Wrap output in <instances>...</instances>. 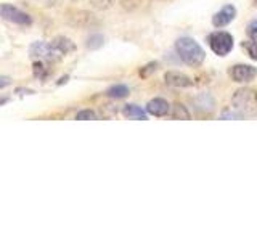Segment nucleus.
Wrapping results in <instances>:
<instances>
[{"label": "nucleus", "instance_id": "nucleus-1", "mask_svg": "<svg viewBox=\"0 0 257 241\" xmlns=\"http://www.w3.org/2000/svg\"><path fill=\"white\" fill-rule=\"evenodd\" d=\"M231 106L241 117L251 119L257 116V92L254 88L241 87L231 96Z\"/></svg>", "mask_w": 257, "mask_h": 241}, {"label": "nucleus", "instance_id": "nucleus-2", "mask_svg": "<svg viewBox=\"0 0 257 241\" xmlns=\"http://www.w3.org/2000/svg\"><path fill=\"white\" fill-rule=\"evenodd\" d=\"M175 50H177V53H179L180 60L185 64H188V66H193V68L201 66L204 58H206L204 50L201 48V45L196 42V40H193L191 37L177 39Z\"/></svg>", "mask_w": 257, "mask_h": 241}, {"label": "nucleus", "instance_id": "nucleus-3", "mask_svg": "<svg viewBox=\"0 0 257 241\" xmlns=\"http://www.w3.org/2000/svg\"><path fill=\"white\" fill-rule=\"evenodd\" d=\"M207 44L211 47V50L219 56H227L233 50V37L225 31H217L209 34Z\"/></svg>", "mask_w": 257, "mask_h": 241}, {"label": "nucleus", "instance_id": "nucleus-4", "mask_svg": "<svg viewBox=\"0 0 257 241\" xmlns=\"http://www.w3.org/2000/svg\"><path fill=\"white\" fill-rule=\"evenodd\" d=\"M0 15H2L4 20L10 21L13 24H20V26H29L32 23V18L26 12H23L20 8L8 5V4L0 5Z\"/></svg>", "mask_w": 257, "mask_h": 241}, {"label": "nucleus", "instance_id": "nucleus-5", "mask_svg": "<svg viewBox=\"0 0 257 241\" xmlns=\"http://www.w3.org/2000/svg\"><path fill=\"white\" fill-rule=\"evenodd\" d=\"M257 76V69L251 64H235L230 68V77L239 84H246L254 80Z\"/></svg>", "mask_w": 257, "mask_h": 241}, {"label": "nucleus", "instance_id": "nucleus-6", "mask_svg": "<svg viewBox=\"0 0 257 241\" xmlns=\"http://www.w3.org/2000/svg\"><path fill=\"white\" fill-rule=\"evenodd\" d=\"M235 16H236V8L233 5H225L222 7V10H219L212 16V24L215 28H223L235 20Z\"/></svg>", "mask_w": 257, "mask_h": 241}, {"label": "nucleus", "instance_id": "nucleus-7", "mask_svg": "<svg viewBox=\"0 0 257 241\" xmlns=\"http://www.w3.org/2000/svg\"><path fill=\"white\" fill-rule=\"evenodd\" d=\"M164 80H166L167 85L177 87V88H187V87L193 85V80L188 76H185L183 72H179V71H169V72H166Z\"/></svg>", "mask_w": 257, "mask_h": 241}, {"label": "nucleus", "instance_id": "nucleus-8", "mask_svg": "<svg viewBox=\"0 0 257 241\" xmlns=\"http://www.w3.org/2000/svg\"><path fill=\"white\" fill-rule=\"evenodd\" d=\"M169 111H171V108H169V103L164 98H153L147 104V112L156 117H163L169 114Z\"/></svg>", "mask_w": 257, "mask_h": 241}, {"label": "nucleus", "instance_id": "nucleus-9", "mask_svg": "<svg viewBox=\"0 0 257 241\" xmlns=\"http://www.w3.org/2000/svg\"><path fill=\"white\" fill-rule=\"evenodd\" d=\"M52 44L55 45L56 50H58V52L61 53V56H66V55H69L71 52H74V50H76L74 42H72V40L68 39V37H56V39L52 40Z\"/></svg>", "mask_w": 257, "mask_h": 241}, {"label": "nucleus", "instance_id": "nucleus-10", "mask_svg": "<svg viewBox=\"0 0 257 241\" xmlns=\"http://www.w3.org/2000/svg\"><path fill=\"white\" fill-rule=\"evenodd\" d=\"M214 106H215V103H214V98L211 95H199L198 98L195 100V109L198 111H206V112H212L214 111Z\"/></svg>", "mask_w": 257, "mask_h": 241}, {"label": "nucleus", "instance_id": "nucleus-11", "mask_svg": "<svg viewBox=\"0 0 257 241\" xmlns=\"http://www.w3.org/2000/svg\"><path fill=\"white\" fill-rule=\"evenodd\" d=\"M122 114L127 119H139V120L147 119V112H145V109L137 106V104H125L122 109Z\"/></svg>", "mask_w": 257, "mask_h": 241}, {"label": "nucleus", "instance_id": "nucleus-12", "mask_svg": "<svg viewBox=\"0 0 257 241\" xmlns=\"http://www.w3.org/2000/svg\"><path fill=\"white\" fill-rule=\"evenodd\" d=\"M171 117L172 119H179V120H188L190 119V112L188 109L183 106L180 103H174L172 108H171Z\"/></svg>", "mask_w": 257, "mask_h": 241}, {"label": "nucleus", "instance_id": "nucleus-13", "mask_svg": "<svg viewBox=\"0 0 257 241\" xmlns=\"http://www.w3.org/2000/svg\"><path fill=\"white\" fill-rule=\"evenodd\" d=\"M106 95L111 96V98H125V96L128 95V87L124 84H116V85L108 88Z\"/></svg>", "mask_w": 257, "mask_h": 241}, {"label": "nucleus", "instance_id": "nucleus-14", "mask_svg": "<svg viewBox=\"0 0 257 241\" xmlns=\"http://www.w3.org/2000/svg\"><path fill=\"white\" fill-rule=\"evenodd\" d=\"M104 42V37L101 34H93L87 39V47L90 48V50H95V48H100Z\"/></svg>", "mask_w": 257, "mask_h": 241}, {"label": "nucleus", "instance_id": "nucleus-15", "mask_svg": "<svg viewBox=\"0 0 257 241\" xmlns=\"http://www.w3.org/2000/svg\"><path fill=\"white\" fill-rule=\"evenodd\" d=\"M48 72H50V71H48V68H47V64L44 63V60H39V61L34 63V74H36L37 77L45 79Z\"/></svg>", "mask_w": 257, "mask_h": 241}, {"label": "nucleus", "instance_id": "nucleus-16", "mask_svg": "<svg viewBox=\"0 0 257 241\" xmlns=\"http://www.w3.org/2000/svg\"><path fill=\"white\" fill-rule=\"evenodd\" d=\"M243 47H244V50L247 52V55L251 56L254 61H257V42H255V40L254 39L246 40V42H243Z\"/></svg>", "mask_w": 257, "mask_h": 241}, {"label": "nucleus", "instance_id": "nucleus-17", "mask_svg": "<svg viewBox=\"0 0 257 241\" xmlns=\"http://www.w3.org/2000/svg\"><path fill=\"white\" fill-rule=\"evenodd\" d=\"M90 4L96 10H108V8L114 4V0H90Z\"/></svg>", "mask_w": 257, "mask_h": 241}, {"label": "nucleus", "instance_id": "nucleus-18", "mask_svg": "<svg viewBox=\"0 0 257 241\" xmlns=\"http://www.w3.org/2000/svg\"><path fill=\"white\" fill-rule=\"evenodd\" d=\"M76 119H79V120H95L96 119V114H95L92 109H82V111L77 112Z\"/></svg>", "mask_w": 257, "mask_h": 241}, {"label": "nucleus", "instance_id": "nucleus-19", "mask_svg": "<svg viewBox=\"0 0 257 241\" xmlns=\"http://www.w3.org/2000/svg\"><path fill=\"white\" fill-rule=\"evenodd\" d=\"M156 68H158V63L156 61H153V63H150V64H147V66H143L142 69H140V76L142 77H148L151 72H155L156 71Z\"/></svg>", "mask_w": 257, "mask_h": 241}, {"label": "nucleus", "instance_id": "nucleus-20", "mask_svg": "<svg viewBox=\"0 0 257 241\" xmlns=\"http://www.w3.org/2000/svg\"><path fill=\"white\" fill-rule=\"evenodd\" d=\"M246 32H247V36L251 37V39L257 40V20H254V21H251V23L247 24Z\"/></svg>", "mask_w": 257, "mask_h": 241}, {"label": "nucleus", "instance_id": "nucleus-21", "mask_svg": "<svg viewBox=\"0 0 257 241\" xmlns=\"http://www.w3.org/2000/svg\"><path fill=\"white\" fill-rule=\"evenodd\" d=\"M222 119H243V117H241L238 112L233 109V111H225V112H222Z\"/></svg>", "mask_w": 257, "mask_h": 241}, {"label": "nucleus", "instance_id": "nucleus-22", "mask_svg": "<svg viewBox=\"0 0 257 241\" xmlns=\"http://www.w3.org/2000/svg\"><path fill=\"white\" fill-rule=\"evenodd\" d=\"M10 82H12V79H10V77L2 76V77H0V88H4V87H7V85H10Z\"/></svg>", "mask_w": 257, "mask_h": 241}, {"label": "nucleus", "instance_id": "nucleus-23", "mask_svg": "<svg viewBox=\"0 0 257 241\" xmlns=\"http://www.w3.org/2000/svg\"><path fill=\"white\" fill-rule=\"evenodd\" d=\"M5 101H7V100H5V98H2V100H0V104H2V103H5Z\"/></svg>", "mask_w": 257, "mask_h": 241}, {"label": "nucleus", "instance_id": "nucleus-24", "mask_svg": "<svg viewBox=\"0 0 257 241\" xmlns=\"http://www.w3.org/2000/svg\"><path fill=\"white\" fill-rule=\"evenodd\" d=\"M254 5H255V7H257V0H254Z\"/></svg>", "mask_w": 257, "mask_h": 241}]
</instances>
